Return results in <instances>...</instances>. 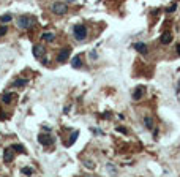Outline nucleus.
I'll return each mask as SVG.
<instances>
[{
	"mask_svg": "<svg viewBox=\"0 0 180 177\" xmlns=\"http://www.w3.org/2000/svg\"><path fill=\"white\" fill-rule=\"evenodd\" d=\"M21 172H22V174H25V176H30V174H33V168L25 166V168H22V169H21Z\"/></svg>",
	"mask_w": 180,
	"mask_h": 177,
	"instance_id": "obj_17",
	"label": "nucleus"
},
{
	"mask_svg": "<svg viewBox=\"0 0 180 177\" xmlns=\"http://www.w3.org/2000/svg\"><path fill=\"white\" fill-rule=\"evenodd\" d=\"M32 52H33V57L37 59H43V55L46 54V49L41 46V44H35L33 49H32Z\"/></svg>",
	"mask_w": 180,
	"mask_h": 177,
	"instance_id": "obj_6",
	"label": "nucleus"
},
{
	"mask_svg": "<svg viewBox=\"0 0 180 177\" xmlns=\"http://www.w3.org/2000/svg\"><path fill=\"white\" fill-rule=\"evenodd\" d=\"M11 149H13L14 152H22V153L25 152L24 146H21V144H13V146H11Z\"/></svg>",
	"mask_w": 180,
	"mask_h": 177,
	"instance_id": "obj_16",
	"label": "nucleus"
},
{
	"mask_svg": "<svg viewBox=\"0 0 180 177\" xmlns=\"http://www.w3.org/2000/svg\"><path fill=\"white\" fill-rule=\"evenodd\" d=\"M7 32H8V27H7V25H2V27H0V37L7 35Z\"/></svg>",
	"mask_w": 180,
	"mask_h": 177,
	"instance_id": "obj_20",
	"label": "nucleus"
},
{
	"mask_svg": "<svg viewBox=\"0 0 180 177\" xmlns=\"http://www.w3.org/2000/svg\"><path fill=\"white\" fill-rule=\"evenodd\" d=\"M13 158H14V155H13V149H5V152H3V160H5V163H10V161H13Z\"/></svg>",
	"mask_w": 180,
	"mask_h": 177,
	"instance_id": "obj_11",
	"label": "nucleus"
},
{
	"mask_svg": "<svg viewBox=\"0 0 180 177\" xmlns=\"http://www.w3.org/2000/svg\"><path fill=\"white\" fill-rule=\"evenodd\" d=\"M117 130H119V131H122V133H126V130L123 128V126H119V128H117Z\"/></svg>",
	"mask_w": 180,
	"mask_h": 177,
	"instance_id": "obj_22",
	"label": "nucleus"
},
{
	"mask_svg": "<svg viewBox=\"0 0 180 177\" xmlns=\"http://www.w3.org/2000/svg\"><path fill=\"white\" fill-rule=\"evenodd\" d=\"M78 136H79V131H74V133H73V136H71V139L68 141V144H66V146H71V144H74L76 142V138H78Z\"/></svg>",
	"mask_w": 180,
	"mask_h": 177,
	"instance_id": "obj_19",
	"label": "nucleus"
},
{
	"mask_svg": "<svg viewBox=\"0 0 180 177\" xmlns=\"http://www.w3.org/2000/svg\"><path fill=\"white\" fill-rule=\"evenodd\" d=\"M71 67H73V68H81V67H82V55L81 54H78V55H74V57H73Z\"/></svg>",
	"mask_w": 180,
	"mask_h": 177,
	"instance_id": "obj_10",
	"label": "nucleus"
},
{
	"mask_svg": "<svg viewBox=\"0 0 180 177\" xmlns=\"http://www.w3.org/2000/svg\"><path fill=\"white\" fill-rule=\"evenodd\" d=\"M144 125H145V128L152 130L153 128V119L152 117H149V116H145L144 117Z\"/></svg>",
	"mask_w": 180,
	"mask_h": 177,
	"instance_id": "obj_15",
	"label": "nucleus"
},
{
	"mask_svg": "<svg viewBox=\"0 0 180 177\" xmlns=\"http://www.w3.org/2000/svg\"><path fill=\"white\" fill-rule=\"evenodd\" d=\"M38 141H40V144L44 147H51L52 144H54V138H52L51 134H44V133L38 136Z\"/></svg>",
	"mask_w": 180,
	"mask_h": 177,
	"instance_id": "obj_4",
	"label": "nucleus"
},
{
	"mask_svg": "<svg viewBox=\"0 0 180 177\" xmlns=\"http://www.w3.org/2000/svg\"><path fill=\"white\" fill-rule=\"evenodd\" d=\"M41 40H43V41H48V43H52V41L55 40V35L52 33V32H44V33L41 35Z\"/></svg>",
	"mask_w": 180,
	"mask_h": 177,
	"instance_id": "obj_12",
	"label": "nucleus"
},
{
	"mask_svg": "<svg viewBox=\"0 0 180 177\" xmlns=\"http://www.w3.org/2000/svg\"><path fill=\"white\" fill-rule=\"evenodd\" d=\"M70 54H71V49H70V48L60 49V52L57 54V62H60V63L66 62V60H68V57H70Z\"/></svg>",
	"mask_w": 180,
	"mask_h": 177,
	"instance_id": "obj_5",
	"label": "nucleus"
},
{
	"mask_svg": "<svg viewBox=\"0 0 180 177\" xmlns=\"http://www.w3.org/2000/svg\"><path fill=\"white\" fill-rule=\"evenodd\" d=\"M52 13L54 14H58V16H62V14H65L66 11H68V5L63 3V2H54L51 7Z\"/></svg>",
	"mask_w": 180,
	"mask_h": 177,
	"instance_id": "obj_3",
	"label": "nucleus"
},
{
	"mask_svg": "<svg viewBox=\"0 0 180 177\" xmlns=\"http://www.w3.org/2000/svg\"><path fill=\"white\" fill-rule=\"evenodd\" d=\"M33 24H35V17L30 16V14H22V16L17 17V27L22 29V30L32 27Z\"/></svg>",
	"mask_w": 180,
	"mask_h": 177,
	"instance_id": "obj_2",
	"label": "nucleus"
},
{
	"mask_svg": "<svg viewBox=\"0 0 180 177\" xmlns=\"http://www.w3.org/2000/svg\"><path fill=\"white\" fill-rule=\"evenodd\" d=\"M13 98H16V95H14V93H3V95H2V103L8 104V103L13 101Z\"/></svg>",
	"mask_w": 180,
	"mask_h": 177,
	"instance_id": "obj_13",
	"label": "nucleus"
},
{
	"mask_svg": "<svg viewBox=\"0 0 180 177\" xmlns=\"http://www.w3.org/2000/svg\"><path fill=\"white\" fill-rule=\"evenodd\" d=\"M171 41H172V33H171V32H164V33L160 37V43L164 44V46H166V44H169Z\"/></svg>",
	"mask_w": 180,
	"mask_h": 177,
	"instance_id": "obj_8",
	"label": "nucleus"
},
{
	"mask_svg": "<svg viewBox=\"0 0 180 177\" xmlns=\"http://www.w3.org/2000/svg\"><path fill=\"white\" fill-rule=\"evenodd\" d=\"M87 27H85L84 24H76L74 27H73V37H74L76 41H84L85 38H87Z\"/></svg>",
	"mask_w": 180,
	"mask_h": 177,
	"instance_id": "obj_1",
	"label": "nucleus"
},
{
	"mask_svg": "<svg viewBox=\"0 0 180 177\" xmlns=\"http://www.w3.org/2000/svg\"><path fill=\"white\" fill-rule=\"evenodd\" d=\"M27 84H29V81H27V79H16V81L13 82V87L22 88V87H25Z\"/></svg>",
	"mask_w": 180,
	"mask_h": 177,
	"instance_id": "obj_14",
	"label": "nucleus"
},
{
	"mask_svg": "<svg viewBox=\"0 0 180 177\" xmlns=\"http://www.w3.org/2000/svg\"><path fill=\"white\" fill-rule=\"evenodd\" d=\"M144 93H145V88H144L142 85H137V87L134 88V92H133V100H134V101H139L144 96Z\"/></svg>",
	"mask_w": 180,
	"mask_h": 177,
	"instance_id": "obj_7",
	"label": "nucleus"
},
{
	"mask_svg": "<svg viewBox=\"0 0 180 177\" xmlns=\"http://www.w3.org/2000/svg\"><path fill=\"white\" fill-rule=\"evenodd\" d=\"M11 19H13V16H11V14H3V16L0 17V22H3V24H5V22H10Z\"/></svg>",
	"mask_w": 180,
	"mask_h": 177,
	"instance_id": "obj_18",
	"label": "nucleus"
},
{
	"mask_svg": "<svg viewBox=\"0 0 180 177\" xmlns=\"http://www.w3.org/2000/svg\"><path fill=\"white\" fill-rule=\"evenodd\" d=\"M133 48L136 49L137 52H141V54H147V52H149V48H147L145 43H134L133 44Z\"/></svg>",
	"mask_w": 180,
	"mask_h": 177,
	"instance_id": "obj_9",
	"label": "nucleus"
},
{
	"mask_svg": "<svg viewBox=\"0 0 180 177\" xmlns=\"http://www.w3.org/2000/svg\"><path fill=\"white\" fill-rule=\"evenodd\" d=\"M68 2H74V0H68Z\"/></svg>",
	"mask_w": 180,
	"mask_h": 177,
	"instance_id": "obj_24",
	"label": "nucleus"
},
{
	"mask_svg": "<svg viewBox=\"0 0 180 177\" xmlns=\"http://www.w3.org/2000/svg\"><path fill=\"white\" fill-rule=\"evenodd\" d=\"M177 54L180 55V44H179V46H177Z\"/></svg>",
	"mask_w": 180,
	"mask_h": 177,
	"instance_id": "obj_23",
	"label": "nucleus"
},
{
	"mask_svg": "<svg viewBox=\"0 0 180 177\" xmlns=\"http://www.w3.org/2000/svg\"><path fill=\"white\" fill-rule=\"evenodd\" d=\"M175 8H177V5H171V7L166 10V13H174V11H175Z\"/></svg>",
	"mask_w": 180,
	"mask_h": 177,
	"instance_id": "obj_21",
	"label": "nucleus"
}]
</instances>
